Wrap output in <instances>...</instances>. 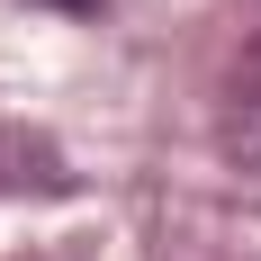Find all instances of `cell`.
<instances>
[{"label":"cell","mask_w":261,"mask_h":261,"mask_svg":"<svg viewBox=\"0 0 261 261\" xmlns=\"http://www.w3.org/2000/svg\"><path fill=\"white\" fill-rule=\"evenodd\" d=\"M225 90H234V117H261V0H243V45H234Z\"/></svg>","instance_id":"1"},{"label":"cell","mask_w":261,"mask_h":261,"mask_svg":"<svg viewBox=\"0 0 261 261\" xmlns=\"http://www.w3.org/2000/svg\"><path fill=\"white\" fill-rule=\"evenodd\" d=\"M63 9H90V0H63Z\"/></svg>","instance_id":"2"}]
</instances>
